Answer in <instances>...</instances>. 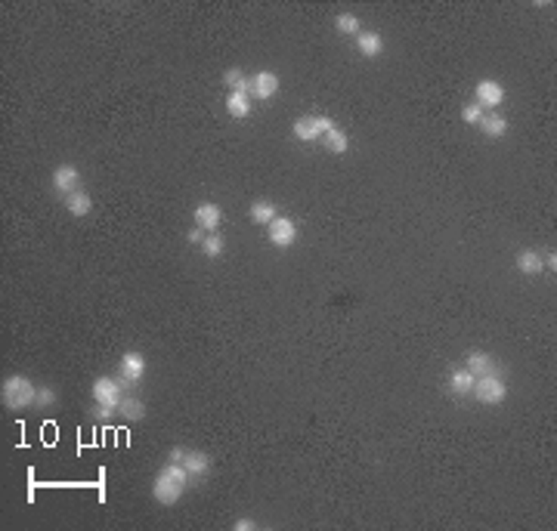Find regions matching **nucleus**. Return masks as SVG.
I'll return each instance as SVG.
<instances>
[{"label": "nucleus", "instance_id": "obj_25", "mask_svg": "<svg viewBox=\"0 0 557 531\" xmlns=\"http://www.w3.org/2000/svg\"><path fill=\"white\" fill-rule=\"evenodd\" d=\"M223 247H226V241L220 238L217 232H211L208 238H205V244H202V250H205V256H220L223 254Z\"/></svg>", "mask_w": 557, "mask_h": 531}, {"label": "nucleus", "instance_id": "obj_23", "mask_svg": "<svg viewBox=\"0 0 557 531\" xmlns=\"http://www.w3.org/2000/svg\"><path fill=\"white\" fill-rule=\"evenodd\" d=\"M223 84L230 87V93H248V96H251V77H248L245 71L230 68V71L223 75Z\"/></svg>", "mask_w": 557, "mask_h": 531}, {"label": "nucleus", "instance_id": "obj_11", "mask_svg": "<svg viewBox=\"0 0 557 531\" xmlns=\"http://www.w3.org/2000/svg\"><path fill=\"white\" fill-rule=\"evenodd\" d=\"M278 93V75L276 71H257V75H251V96L254 99H263V102H267V99H273Z\"/></svg>", "mask_w": 557, "mask_h": 531}, {"label": "nucleus", "instance_id": "obj_16", "mask_svg": "<svg viewBox=\"0 0 557 531\" xmlns=\"http://www.w3.org/2000/svg\"><path fill=\"white\" fill-rule=\"evenodd\" d=\"M477 127H480V130L487 133L489 139H502V136L508 133V121H505V118H502V114H498V111H489V114H483V118H480V124H477Z\"/></svg>", "mask_w": 557, "mask_h": 531}, {"label": "nucleus", "instance_id": "obj_20", "mask_svg": "<svg viewBox=\"0 0 557 531\" xmlns=\"http://www.w3.org/2000/svg\"><path fill=\"white\" fill-rule=\"evenodd\" d=\"M226 111H230V118H248L251 114V96L248 93H230L226 96Z\"/></svg>", "mask_w": 557, "mask_h": 531}, {"label": "nucleus", "instance_id": "obj_15", "mask_svg": "<svg viewBox=\"0 0 557 531\" xmlns=\"http://www.w3.org/2000/svg\"><path fill=\"white\" fill-rule=\"evenodd\" d=\"M62 201H66V210L71 213V217H77V220H81V217H87V213L93 210V198H90L84 189L71 192V195H66Z\"/></svg>", "mask_w": 557, "mask_h": 531}, {"label": "nucleus", "instance_id": "obj_18", "mask_svg": "<svg viewBox=\"0 0 557 531\" xmlns=\"http://www.w3.org/2000/svg\"><path fill=\"white\" fill-rule=\"evenodd\" d=\"M474 383H477V377L470 374L468 368H455L452 374H449V390H452L455 396H468V392L474 390Z\"/></svg>", "mask_w": 557, "mask_h": 531}, {"label": "nucleus", "instance_id": "obj_17", "mask_svg": "<svg viewBox=\"0 0 557 531\" xmlns=\"http://www.w3.org/2000/svg\"><path fill=\"white\" fill-rule=\"evenodd\" d=\"M542 269H545V263H542L539 250H520L517 254V272L520 275H539Z\"/></svg>", "mask_w": 557, "mask_h": 531}, {"label": "nucleus", "instance_id": "obj_27", "mask_svg": "<svg viewBox=\"0 0 557 531\" xmlns=\"http://www.w3.org/2000/svg\"><path fill=\"white\" fill-rule=\"evenodd\" d=\"M56 401V390L53 386H38V405L40 408H50Z\"/></svg>", "mask_w": 557, "mask_h": 531}, {"label": "nucleus", "instance_id": "obj_30", "mask_svg": "<svg viewBox=\"0 0 557 531\" xmlns=\"http://www.w3.org/2000/svg\"><path fill=\"white\" fill-rule=\"evenodd\" d=\"M542 263H545V269H557V254H554V250H551V254H545V256H542Z\"/></svg>", "mask_w": 557, "mask_h": 531}, {"label": "nucleus", "instance_id": "obj_8", "mask_svg": "<svg viewBox=\"0 0 557 531\" xmlns=\"http://www.w3.org/2000/svg\"><path fill=\"white\" fill-rule=\"evenodd\" d=\"M53 189L59 192L62 198L77 192L81 189V170H77L75 164H59V167L53 170Z\"/></svg>", "mask_w": 557, "mask_h": 531}, {"label": "nucleus", "instance_id": "obj_6", "mask_svg": "<svg viewBox=\"0 0 557 531\" xmlns=\"http://www.w3.org/2000/svg\"><path fill=\"white\" fill-rule=\"evenodd\" d=\"M470 392H474L477 401H483V405H502V401L508 399V386H505V380L498 374L477 377V383Z\"/></svg>", "mask_w": 557, "mask_h": 531}, {"label": "nucleus", "instance_id": "obj_12", "mask_svg": "<svg viewBox=\"0 0 557 531\" xmlns=\"http://www.w3.org/2000/svg\"><path fill=\"white\" fill-rule=\"evenodd\" d=\"M118 374L127 380V383L137 386L142 377H146V358L140 353H124L121 355V364H118Z\"/></svg>", "mask_w": 557, "mask_h": 531}, {"label": "nucleus", "instance_id": "obj_26", "mask_svg": "<svg viewBox=\"0 0 557 531\" xmlns=\"http://www.w3.org/2000/svg\"><path fill=\"white\" fill-rule=\"evenodd\" d=\"M483 114H487V111H483L477 102H468V105H464V109H461V121H464V124H470V127H474V124H480V118H483Z\"/></svg>", "mask_w": 557, "mask_h": 531}, {"label": "nucleus", "instance_id": "obj_10", "mask_svg": "<svg viewBox=\"0 0 557 531\" xmlns=\"http://www.w3.org/2000/svg\"><path fill=\"white\" fill-rule=\"evenodd\" d=\"M192 217H195V226L198 229H205V232L211 235V232H217L220 222H223V210H220L214 201H202V204L195 207V213H192Z\"/></svg>", "mask_w": 557, "mask_h": 531}, {"label": "nucleus", "instance_id": "obj_3", "mask_svg": "<svg viewBox=\"0 0 557 531\" xmlns=\"http://www.w3.org/2000/svg\"><path fill=\"white\" fill-rule=\"evenodd\" d=\"M168 461L180 463L183 470L189 472L192 482H202V479L211 472V457L205 454V451H198V448H183V445H174V448L168 451Z\"/></svg>", "mask_w": 557, "mask_h": 531}, {"label": "nucleus", "instance_id": "obj_22", "mask_svg": "<svg viewBox=\"0 0 557 531\" xmlns=\"http://www.w3.org/2000/svg\"><path fill=\"white\" fill-rule=\"evenodd\" d=\"M322 142H325V148H328V152H334V155H344L347 148H350V136H347L344 130H341L338 124H334L332 130H328V133L322 136Z\"/></svg>", "mask_w": 557, "mask_h": 531}, {"label": "nucleus", "instance_id": "obj_28", "mask_svg": "<svg viewBox=\"0 0 557 531\" xmlns=\"http://www.w3.org/2000/svg\"><path fill=\"white\" fill-rule=\"evenodd\" d=\"M186 238H189V244H198V247H202V244H205V238H208V232H205V229H198V226H192Z\"/></svg>", "mask_w": 557, "mask_h": 531}, {"label": "nucleus", "instance_id": "obj_1", "mask_svg": "<svg viewBox=\"0 0 557 531\" xmlns=\"http://www.w3.org/2000/svg\"><path fill=\"white\" fill-rule=\"evenodd\" d=\"M186 485H192L189 472H186L180 463L168 461L152 482V498L158 500L161 507H174V504H180V498L186 494Z\"/></svg>", "mask_w": 557, "mask_h": 531}, {"label": "nucleus", "instance_id": "obj_21", "mask_svg": "<svg viewBox=\"0 0 557 531\" xmlns=\"http://www.w3.org/2000/svg\"><path fill=\"white\" fill-rule=\"evenodd\" d=\"M118 414H121V417H124V420H142V417H146V401L127 392V396H124V401H121V405H118Z\"/></svg>", "mask_w": 557, "mask_h": 531}, {"label": "nucleus", "instance_id": "obj_7", "mask_svg": "<svg viewBox=\"0 0 557 531\" xmlns=\"http://www.w3.org/2000/svg\"><path fill=\"white\" fill-rule=\"evenodd\" d=\"M267 232H269V241H273L276 247H291V244L297 241V222L288 220V217H276L267 226Z\"/></svg>", "mask_w": 557, "mask_h": 531}, {"label": "nucleus", "instance_id": "obj_29", "mask_svg": "<svg viewBox=\"0 0 557 531\" xmlns=\"http://www.w3.org/2000/svg\"><path fill=\"white\" fill-rule=\"evenodd\" d=\"M254 528H257L254 519H239V522H235V531H254Z\"/></svg>", "mask_w": 557, "mask_h": 531}, {"label": "nucleus", "instance_id": "obj_2", "mask_svg": "<svg viewBox=\"0 0 557 531\" xmlns=\"http://www.w3.org/2000/svg\"><path fill=\"white\" fill-rule=\"evenodd\" d=\"M0 399H3V405L10 411H25V408L38 405V386L25 374H10L0 386Z\"/></svg>", "mask_w": 557, "mask_h": 531}, {"label": "nucleus", "instance_id": "obj_14", "mask_svg": "<svg viewBox=\"0 0 557 531\" xmlns=\"http://www.w3.org/2000/svg\"><path fill=\"white\" fill-rule=\"evenodd\" d=\"M356 49L362 56H369V59H375V56L384 53V38L378 31H359L356 34Z\"/></svg>", "mask_w": 557, "mask_h": 531}, {"label": "nucleus", "instance_id": "obj_5", "mask_svg": "<svg viewBox=\"0 0 557 531\" xmlns=\"http://www.w3.org/2000/svg\"><path fill=\"white\" fill-rule=\"evenodd\" d=\"M332 127H334L332 118H322V114H304V118H297L295 124H291V133H295L301 142H316V139H322Z\"/></svg>", "mask_w": 557, "mask_h": 531}, {"label": "nucleus", "instance_id": "obj_4", "mask_svg": "<svg viewBox=\"0 0 557 531\" xmlns=\"http://www.w3.org/2000/svg\"><path fill=\"white\" fill-rule=\"evenodd\" d=\"M90 392H93V401H96L99 408H109L112 414H118V405L127 396V390L118 383V377H96Z\"/></svg>", "mask_w": 557, "mask_h": 531}, {"label": "nucleus", "instance_id": "obj_9", "mask_svg": "<svg viewBox=\"0 0 557 531\" xmlns=\"http://www.w3.org/2000/svg\"><path fill=\"white\" fill-rule=\"evenodd\" d=\"M505 102V87L498 81H480L477 84V105H480V109H492L496 111L498 105Z\"/></svg>", "mask_w": 557, "mask_h": 531}, {"label": "nucleus", "instance_id": "obj_19", "mask_svg": "<svg viewBox=\"0 0 557 531\" xmlns=\"http://www.w3.org/2000/svg\"><path fill=\"white\" fill-rule=\"evenodd\" d=\"M276 217H278V207L273 204V201L260 198V201H254V204H251V220L257 222V226H269Z\"/></svg>", "mask_w": 557, "mask_h": 531}, {"label": "nucleus", "instance_id": "obj_24", "mask_svg": "<svg viewBox=\"0 0 557 531\" xmlns=\"http://www.w3.org/2000/svg\"><path fill=\"white\" fill-rule=\"evenodd\" d=\"M334 28H338L341 34L356 38V34H359V19H356L353 13H338V16H334Z\"/></svg>", "mask_w": 557, "mask_h": 531}, {"label": "nucleus", "instance_id": "obj_13", "mask_svg": "<svg viewBox=\"0 0 557 531\" xmlns=\"http://www.w3.org/2000/svg\"><path fill=\"white\" fill-rule=\"evenodd\" d=\"M464 368H468L474 377L498 374V364H496V358H492L489 353H470V355H468V362H464Z\"/></svg>", "mask_w": 557, "mask_h": 531}]
</instances>
